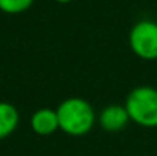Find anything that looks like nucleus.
I'll use <instances>...</instances> for the list:
<instances>
[{"label":"nucleus","mask_w":157,"mask_h":156,"mask_svg":"<svg viewBox=\"0 0 157 156\" xmlns=\"http://www.w3.org/2000/svg\"><path fill=\"white\" fill-rule=\"evenodd\" d=\"M128 45L133 54L142 60H157V22L139 20L128 34Z\"/></svg>","instance_id":"3"},{"label":"nucleus","mask_w":157,"mask_h":156,"mask_svg":"<svg viewBox=\"0 0 157 156\" xmlns=\"http://www.w3.org/2000/svg\"><path fill=\"white\" fill-rule=\"evenodd\" d=\"M124 106L130 121L147 129L157 127V89L151 86L134 87L128 94Z\"/></svg>","instance_id":"2"},{"label":"nucleus","mask_w":157,"mask_h":156,"mask_svg":"<svg viewBox=\"0 0 157 156\" xmlns=\"http://www.w3.org/2000/svg\"><path fill=\"white\" fill-rule=\"evenodd\" d=\"M130 122L128 112L125 106L121 104H110L102 109L99 113V126L108 133H116L122 130Z\"/></svg>","instance_id":"4"},{"label":"nucleus","mask_w":157,"mask_h":156,"mask_svg":"<svg viewBox=\"0 0 157 156\" xmlns=\"http://www.w3.org/2000/svg\"><path fill=\"white\" fill-rule=\"evenodd\" d=\"M59 130L69 136H84L87 135L96 121V113L92 104L84 98L70 97L55 109Z\"/></svg>","instance_id":"1"},{"label":"nucleus","mask_w":157,"mask_h":156,"mask_svg":"<svg viewBox=\"0 0 157 156\" xmlns=\"http://www.w3.org/2000/svg\"><path fill=\"white\" fill-rule=\"evenodd\" d=\"M34 0H0V11L5 14H21L32 6Z\"/></svg>","instance_id":"7"},{"label":"nucleus","mask_w":157,"mask_h":156,"mask_svg":"<svg viewBox=\"0 0 157 156\" xmlns=\"http://www.w3.org/2000/svg\"><path fill=\"white\" fill-rule=\"evenodd\" d=\"M31 129L34 133H37L40 136L53 135L56 130H59L56 110L49 109V107H41V109L35 110L31 116Z\"/></svg>","instance_id":"5"},{"label":"nucleus","mask_w":157,"mask_h":156,"mask_svg":"<svg viewBox=\"0 0 157 156\" xmlns=\"http://www.w3.org/2000/svg\"><path fill=\"white\" fill-rule=\"evenodd\" d=\"M55 2H58V3H69V2H72V0H55Z\"/></svg>","instance_id":"8"},{"label":"nucleus","mask_w":157,"mask_h":156,"mask_svg":"<svg viewBox=\"0 0 157 156\" xmlns=\"http://www.w3.org/2000/svg\"><path fill=\"white\" fill-rule=\"evenodd\" d=\"M20 124V113L11 103L0 101V139L11 136Z\"/></svg>","instance_id":"6"}]
</instances>
